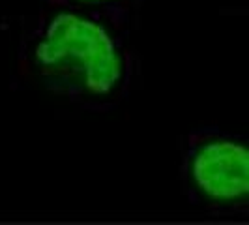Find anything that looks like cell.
Wrapping results in <instances>:
<instances>
[{
  "label": "cell",
  "instance_id": "obj_1",
  "mask_svg": "<svg viewBox=\"0 0 249 225\" xmlns=\"http://www.w3.org/2000/svg\"><path fill=\"white\" fill-rule=\"evenodd\" d=\"M127 15L73 0H45L23 38L21 64L51 94L107 109L131 85Z\"/></svg>",
  "mask_w": 249,
  "mask_h": 225
},
{
  "label": "cell",
  "instance_id": "obj_2",
  "mask_svg": "<svg viewBox=\"0 0 249 225\" xmlns=\"http://www.w3.org/2000/svg\"><path fill=\"white\" fill-rule=\"evenodd\" d=\"M182 184L195 205L249 210V143L221 133L189 135L182 154Z\"/></svg>",
  "mask_w": 249,
  "mask_h": 225
},
{
  "label": "cell",
  "instance_id": "obj_3",
  "mask_svg": "<svg viewBox=\"0 0 249 225\" xmlns=\"http://www.w3.org/2000/svg\"><path fill=\"white\" fill-rule=\"evenodd\" d=\"M73 2H81V4L103 8V10H109V12L125 13V15H129L131 8L137 6L141 0H73Z\"/></svg>",
  "mask_w": 249,
  "mask_h": 225
}]
</instances>
